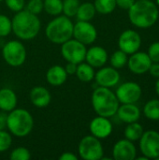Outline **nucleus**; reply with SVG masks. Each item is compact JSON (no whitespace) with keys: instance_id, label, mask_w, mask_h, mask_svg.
Here are the masks:
<instances>
[{"instance_id":"obj_7","label":"nucleus","mask_w":159,"mask_h":160,"mask_svg":"<svg viewBox=\"0 0 159 160\" xmlns=\"http://www.w3.org/2000/svg\"><path fill=\"white\" fill-rule=\"evenodd\" d=\"M78 154L83 160H101L104 157V148L100 140L90 134L80 141Z\"/></svg>"},{"instance_id":"obj_40","label":"nucleus","mask_w":159,"mask_h":160,"mask_svg":"<svg viewBox=\"0 0 159 160\" xmlns=\"http://www.w3.org/2000/svg\"><path fill=\"white\" fill-rule=\"evenodd\" d=\"M7 112H0V130L7 128Z\"/></svg>"},{"instance_id":"obj_32","label":"nucleus","mask_w":159,"mask_h":160,"mask_svg":"<svg viewBox=\"0 0 159 160\" xmlns=\"http://www.w3.org/2000/svg\"><path fill=\"white\" fill-rule=\"evenodd\" d=\"M12 145L11 134L6 129L0 130V153L7 151Z\"/></svg>"},{"instance_id":"obj_34","label":"nucleus","mask_w":159,"mask_h":160,"mask_svg":"<svg viewBox=\"0 0 159 160\" xmlns=\"http://www.w3.org/2000/svg\"><path fill=\"white\" fill-rule=\"evenodd\" d=\"M4 2L7 8L14 13L24 9L26 3L25 0H4Z\"/></svg>"},{"instance_id":"obj_29","label":"nucleus","mask_w":159,"mask_h":160,"mask_svg":"<svg viewBox=\"0 0 159 160\" xmlns=\"http://www.w3.org/2000/svg\"><path fill=\"white\" fill-rule=\"evenodd\" d=\"M81 2L80 0H63V14L72 18L76 16Z\"/></svg>"},{"instance_id":"obj_13","label":"nucleus","mask_w":159,"mask_h":160,"mask_svg":"<svg viewBox=\"0 0 159 160\" xmlns=\"http://www.w3.org/2000/svg\"><path fill=\"white\" fill-rule=\"evenodd\" d=\"M96 82L98 86L107 87V88H112L115 85H117L121 80V75L118 71V69L110 67H101L95 74Z\"/></svg>"},{"instance_id":"obj_27","label":"nucleus","mask_w":159,"mask_h":160,"mask_svg":"<svg viewBox=\"0 0 159 160\" xmlns=\"http://www.w3.org/2000/svg\"><path fill=\"white\" fill-rule=\"evenodd\" d=\"M94 6L97 12L103 15L112 13L117 7L115 0H95Z\"/></svg>"},{"instance_id":"obj_26","label":"nucleus","mask_w":159,"mask_h":160,"mask_svg":"<svg viewBox=\"0 0 159 160\" xmlns=\"http://www.w3.org/2000/svg\"><path fill=\"white\" fill-rule=\"evenodd\" d=\"M43 11L55 17L63 12V0H43Z\"/></svg>"},{"instance_id":"obj_19","label":"nucleus","mask_w":159,"mask_h":160,"mask_svg":"<svg viewBox=\"0 0 159 160\" xmlns=\"http://www.w3.org/2000/svg\"><path fill=\"white\" fill-rule=\"evenodd\" d=\"M30 102L37 108L42 109L47 107L52 100L50 91L44 86H35L29 93Z\"/></svg>"},{"instance_id":"obj_17","label":"nucleus","mask_w":159,"mask_h":160,"mask_svg":"<svg viewBox=\"0 0 159 160\" xmlns=\"http://www.w3.org/2000/svg\"><path fill=\"white\" fill-rule=\"evenodd\" d=\"M109 59L108 52L101 46H92L86 50L85 62L95 68H99L106 65Z\"/></svg>"},{"instance_id":"obj_11","label":"nucleus","mask_w":159,"mask_h":160,"mask_svg":"<svg viewBox=\"0 0 159 160\" xmlns=\"http://www.w3.org/2000/svg\"><path fill=\"white\" fill-rule=\"evenodd\" d=\"M73 38L86 46L91 45L97 38V30L91 22L78 21L73 26Z\"/></svg>"},{"instance_id":"obj_6","label":"nucleus","mask_w":159,"mask_h":160,"mask_svg":"<svg viewBox=\"0 0 159 160\" xmlns=\"http://www.w3.org/2000/svg\"><path fill=\"white\" fill-rule=\"evenodd\" d=\"M2 56L4 61L12 68L22 66L26 60L27 52L25 46L21 40L12 39L5 43L2 48Z\"/></svg>"},{"instance_id":"obj_16","label":"nucleus","mask_w":159,"mask_h":160,"mask_svg":"<svg viewBox=\"0 0 159 160\" xmlns=\"http://www.w3.org/2000/svg\"><path fill=\"white\" fill-rule=\"evenodd\" d=\"M137 158V148L133 142L122 139L116 142L112 147V158L114 160H134Z\"/></svg>"},{"instance_id":"obj_21","label":"nucleus","mask_w":159,"mask_h":160,"mask_svg":"<svg viewBox=\"0 0 159 160\" xmlns=\"http://www.w3.org/2000/svg\"><path fill=\"white\" fill-rule=\"evenodd\" d=\"M18 98L16 93L8 88L3 87L0 89V111L5 112H9L15 108H17Z\"/></svg>"},{"instance_id":"obj_14","label":"nucleus","mask_w":159,"mask_h":160,"mask_svg":"<svg viewBox=\"0 0 159 160\" xmlns=\"http://www.w3.org/2000/svg\"><path fill=\"white\" fill-rule=\"evenodd\" d=\"M90 134L99 140H104L110 137L113 130V126L108 117L97 115L93 118L89 124Z\"/></svg>"},{"instance_id":"obj_9","label":"nucleus","mask_w":159,"mask_h":160,"mask_svg":"<svg viewBox=\"0 0 159 160\" xmlns=\"http://www.w3.org/2000/svg\"><path fill=\"white\" fill-rule=\"evenodd\" d=\"M140 141V150L142 155L148 159L159 158V132L149 129L144 131Z\"/></svg>"},{"instance_id":"obj_4","label":"nucleus","mask_w":159,"mask_h":160,"mask_svg":"<svg viewBox=\"0 0 159 160\" xmlns=\"http://www.w3.org/2000/svg\"><path fill=\"white\" fill-rule=\"evenodd\" d=\"M34 128V118L25 109L15 108L7 115V128L8 132L17 137L24 138L28 136Z\"/></svg>"},{"instance_id":"obj_36","label":"nucleus","mask_w":159,"mask_h":160,"mask_svg":"<svg viewBox=\"0 0 159 160\" xmlns=\"http://www.w3.org/2000/svg\"><path fill=\"white\" fill-rule=\"evenodd\" d=\"M136 0H115L116 2V6L122 9H126L128 10L129 8L135 3Z\"/></svg>"},{"instance_id":"obj_5","label":"nucleus","mask_w":159,"mask_h":160,"mask_svg":"<svg viewBox=\"0 0 159 160\" xmlns=\"http://www.w3.org/2000/svg\"><path fill=\"white\" fill-rule=\"evenodd\" d=\"M73 26L74 23L71 18L64 14L55 16L46 25V38L52 43L61 45L73 38Z\"/></svg>"},{"instance_id":"obj_41","label":"nucleus","mask_w":159,"mask_h":160,"mask_svg":"<svg viewBox=\"0 0 159 160\" xmlns=\"http://www.w3.org/2000/svg\"><path fill=\"white\" fill-rule=\"evenodd\" d=\"M155 89H156V92H157V96L159 97V78L157 79V82H156V85H155Z\"/></svg>"},{"instance_id":"obj_10","label":"nucleus","mask_w":159,"mask_h":160,"mask_svg":"<svg viewBox=\"0 0 159 160\" xmlns=\"http://www.w3.org/2000/svg\"><path fill=\"white\" fill-rule=\"evenodd\" d=\"M115 95L121 104L137 103L142 98V89L138 82H126L117 87Z\"/></svg>"},{"instance_id":"obj_39","label":"nucleus","mask_w":159,"mask_h":160,"mask_svg":"<svg viewBox=\"0 0 159 160\" xmlns=\"http://www.w3.org/2000/svg\"><path fill=\"white\" fill-rule=\"evenodd\" d=\"M60 160H78V157L76 156V154L72 153V152H65L63 153L60 157Z\"/></svg>"},{"instance_id":"obj_1","label":"nucleus","mask_w":159,"mask_h":160,"mask_svg":"<svg viewBox=\"0 0 159 160\" xmlns=\"http://www.w3.org/2000/svg\"><path fill=\"white\" fill-rule=\"evenodd\" d=\"M12 33L20 40L34 39L41 29V22L38 15L22 9L14 14L11 19Z\"/></svg>"},{"instance_id":"obj_28","label":"nucleus","mask_w":159,"mask_h":160,"mask_svg":"<svg viewBox=\"0 0 159 160\" xmlns=\"http://www.w3.org/2000/svg\"><path fill=\"white\" fill-rule=\"evenodd\" d=\"M128 60V56L126 52L121 51L120 49L115 51L110 57V64L112 68L116 69L123 68L127 66Z\"/></svg>"},{"instance_id":"obj_37","label":"nucleus","mask_w":159,"mask_h":160,"mask_svg":"<svg viewBox=\"0 0 159 160\" xmlns=\"http://www.w3.org/2000/svg\"><path fill=\"white\" fill-rule=\"evenodd\" d=\"M148 72L150 73L151 76L154 78H159V63H152Z\"/></svg>"},{"instance_id":"obj_22","label":"nucleus","mask_w":159,"mask_h":160,"mask_svg":"<svg viewBox=\"0 0 159 160\" xmlns=\"http://www.w3.org/2000/svg\"><path fill=\"white\" fill-rule=\"evenodd\" d=\"M95 68L86 63L85 61L77 65V70L75 75L82 82H90L95 79Z\"/></svg>"},{"instance_id":"obj_12","label":"nucleus","mask_w":159,"mask_h":160,"mask_svg":"<svg viewBox=\"0 0 159 160\" xmlns=\"http://www.w3.org/2000/svg\"><path fill=\"white\" fill-rule=\"evenodd\" d=\"M142 46V37L141 35L133 30L127 29L121 33L118 38V48L126 52L127 55H130L140 50Z\"/></svg>"},{"instance_id":"obj_23","label":"nucleus","mask_w":159,"mask_h":160,"mask_svg":"<svg viewBox=\"0 0 159 160\" xmlns=\"http://www.w3.org/2000/svg\"><path fill=\"white\" fill-rule=\"evenodd\" d=\"M96 13H97V10L95 8L94 3L84 2V3L80 4L75 17H77L78 21L91 22L94 19Z\"/></svg>"},{"instance_id":"obj_35","label":"nucleus","mask_w":159,"mask_h":160,"mask_svg":"<svg viewBox=\"0 0 159 160\" xmlns=\"http://www.w3.org/2000/svg\"><path fill=\"white\" fill-rule=\"evenodd\" d=\"M147 54L153 63H159V41L153 42L149 46Z\"/></svg>"},{"instance_id":"obj_2","label":"nucleus","mask_w":159,"mask_h":160,"mask_svg":"<svg viewBox=\"0 0 159 160\" xmlns=\"http://www.w3.org/2000/svg\"><path fill=\"white\" fill-rule=\"evenodd\" d=\"M127 11L129 22L141 29L152 27L159 18L158 8L151 0L135 1Z\"/></svg>"},{"instance_id":"obj_20","label":"nucleus","mask_w":159,"mask_h":160,"mask_svg":"<svg viewBox=\"0 0 159 160\" xmlns=\"http://www.w3.org/2000/svg\"><path fill=\"white\" fill-rule=\"evenodd\" d=\"M67 73L64 67L60 65H54L51 67L46 72L47 82L54 87L63 85L67 80Z\"/></svg>"},{"instance_id":"obj_42","label":"nucleus","mask_w":159,"mask_h":160,"mask_svg":"<svg viewBox=\"0 0 159 160\" xmlns=\"http://www.w3.org/2000/svg\"><path fill=\"white\" fill-rule=\"evenodd\" d=\"M136 159H137V160H148V158H147L146 157H144V156L142 155V157H139V158H136Z\"/></svg>"},{"instance_id":"obj_38","label":"nucleus","mask_w":159,"mask_h":160,"mask_svg":"<svg viewBox=\"0 0 159 160\" xmlns=\"http://www.w3.org/2000/svg\"><path fill=\"white\" fill-rule=\"evenodd\" d=\"M64 68H65L67 75H75L76 70H77V64L71 63V62H67V65Z\"/></svg>"},{"instance_id":"obj_44","label":"nucleus","mask_w":159,"mask_h":160,"mask_svg":"<svg viewBox=\"0 0 159 160\" xmlns=\"http://www.w3.org/2000/svg\"><path fill=\"white\" fill-rule=\"evenodd\" d=\"M2 1H4V0H0V2H2Z\"/></svg>"},{"instance_id":"obj_25","label":"nucleus","mask_w":159,"mask_h":160,"mask_svg":"<svg viewBox=\"0 0 159 160\" xmlns=\"http://www.w3.org/2000/svg\"><path fill=\"white\" fill-rule=\"evenodd\" d=\"M143 115L152 121H159V99L154 98L147 101L143 107Z\"/></svg>"},{"instance_id":"obj_33","label":"nucleus","mask_w":159,"mask_h":160,"mask_svg":"<svg viewBox=\"0 0 159 160\" xmlns=\"http://www.w3.org/2000/svg\"><path fill=\"white\" fill-rule=\"evenodd\" d=\"M43 0H28L24 7V9L36 15L40 14L43 11Z\"/></svg>"},{"instance_id":"obj_43","label":"nucleus","mask_w":159,"mask_h":160,"mask_svg":"<svg viewBox=\"0 0 159 160\" xmlns=\"http://www.w3.org/2000/svg\"><path fill=\"white\" fill-rule=\"evenodd\" d=\"M157 4L159 6V0H157Z\"/></svg>"},{"instance_id":"obj_24","label":"nucleus","mask_w":159,"mask_h":160,"mask_svg":"<svg viewBox=\"0 0 159 160\" xmlns=\"http://www.w3.org/2000/svg\"><path fill=\"white\" fill-rule=\"evenodd\" d=\"M143 132L144 130H143L142 126L138 122H133V123L127 124L124 131V136L126 139L134 142L141 139Z\"/></svg>"},{"instance_id":"obj_15","label":"nucleus","mask_w":159,"mask_h":160,"mask_svg":"<svg viewBox=\"0 0 159 160\" xmlns=\"http://www.w3.org/2000/svg\"><path fill=\"white\" fill-rule=\"evenodd\" d=\"M153 62L151 61L147 52H136L128 57L127 68L128 69L136 75H142L148 72L149 68Z\"/></svg>"},{"instance_id":"obj_3","label":"nucleus","mask_w":159,"mask_h":160,"mask_svg":"<svg viewBox=\"0 0 159 160\" xmlns=\"http://www.w3.org/2000/svg\"><path fill=\"white\" fill-rule=\"evenodd\" d=\"M91 103L97 115L111 118L116 114L120 102L111 88L97 86L92 93Z\"/></svg>"},{"instance_id":"obj_18","label":"nucleus","mask_w":159,"mask_h":160,"mask_svg":"<svg viewBox=\"0 0 159 160\" xmlns=\"http://www.w3.org/2000/svg\"><path fill=\"white\" fill-rule=\"evenodd\" d=\"M115 115H117L119 120L123 123L129 124L138 122L141 118L142 112L136 103H124L119 105Z\"/></svg>"},{"instance_id":"obj_30","label":"nucleus","mask_w":159,"mask_h":160,"mask_svg":"<svg viewBox=\"0 0 159 160\" xmlns=\"http://www.w3.org/2000/svg\"><path fill=\"white\" fill-rule=\"evenodd\" d=\"M9 158L11 160H29L31 158V152L26 147L19 146L10 152Z\"/></svg>"},{"instance_id":"obj_8","label":"nucleus","mask_w":159,"mask_h":160,"mask_svg":"<svg viewBox=\"0 0 159 160\" xmlns=\"http://www.w3.org/2000/svg\"><path fill=\"white\" fill-rule=\"evenodd\" d=\"M86 45L75 38H70L61 44V54L67 62L80 64L85 60Z\"/></svg>"},{"instance_id":"obj_31","label":"nucleus","mask_w":159,"mask_h":160,"mask_svg":"<svg viewBox=\"0 0 159 160\" xmlns=\"http://www.w3.org/2000/svg\"><path fill=\"white\" fill-rule=\"evenodd\" d=\"M12 32L11 20L5 14H0V38H6Z\"/></svg>"}]
</instances>
